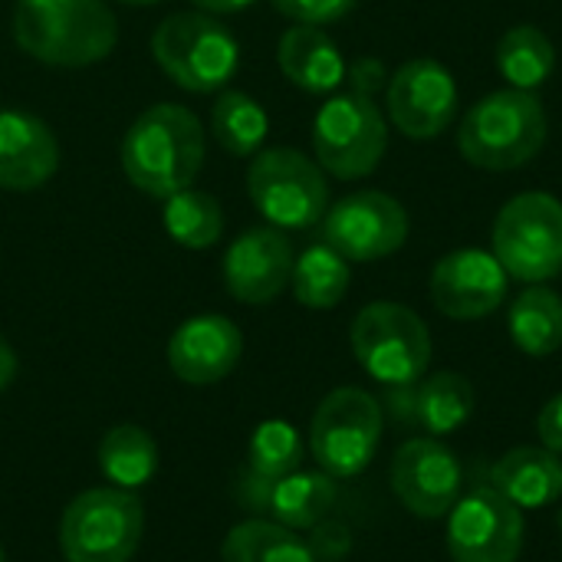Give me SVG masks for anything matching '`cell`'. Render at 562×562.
Masks as SVG:
<instances>
[{
	"label": "cell",
	"mask_w": 562,
	"mask_h": 562,
	"mask_svg": "<svg viewBox=\"0 0 562 562\" xmlns=\"http://www.w3.org/2000/svg\"><path fill=\"white\" fill-rule=\"evenodd\" d=\"M211 135L227 155L254 158L270 135L267 109L240 89H221L217 102L211 105Z\"/></svg>",
	"instance_id": "cell-25"
},
{
	"label": "cell",
	"mask_w": 562,
	"mask_h": 562,
	"mask_svg": "<svg viewBox=\"0 0 562 562\" xmlns=\"http://www.w3.org/2000/svg\"><path fill=\"white\" fill-rule=\"evenodd\" d=\"M59 168V142L53 128L20 109H0V188L36 191Z\"/></svg>",
	"instance_id": "cell-18"
},
{
	"label": "cell",
	"mask_w": 562,
	"mask_h": 562,
	"mask_svg": "<svg viewBox=\"0 0 562 562\" xmlns=\"http://www.w3.org/2000/svg\"><path fill=\"white\" fill-rule=\"evenodd\" d=\"M99 471L112 487L135 491L158 471V445L138 425H119L99 441Z\"/></svg>",
	"instance_id": "cell-27"
},
{
	"label": "cell",
	"mask_w": 562,
	"mask_h": 562,
	"mask_svg": "<svg viewBox=\"0 0 562 562\" xmlns=\"http://www.w3.org/2000/svg\"><path fill=\"white\" fill-rule=\"evenodd\" d=\"M382 441V405L366 389L346 385L329 392L310 425V451L323 474H362Z\"/></svg>",
	"instance_id": "cell-10"
},
{
	"label": "cell",
	"mask_w": 562,
	"mask_h": 562,
	"mask_svg": "<svg viewBox=\"0 0 562 562\" xmlns=\"http://www.w3.org/2000/svg\"><path fill=\"white\" fill-rule=\"evenodd\" d=\"M385 105L392 125L415 142L438 138L458 119L461 95L458 82L438 59L418 56L402 63L385 86Z\"/></svg>",
	"instance_id": "cell-12"
},
{
	"label": "cell",
	"mask_w": 562,
	"mask_h": 562,
	"mask_svg": "<svg viewBox=\"0 0 562 562\" xmlns=\"http://www.w3.org/2000/svg\"><path fill=\"white\" fill-rule=\"evenodd\" d=\"M510 339L520 352L543 359L562 346V296L543 283H530L510 306Z\"/></svg>",
	"instance_id": "cell-22"
},
{
	"label": "cell",
	"mask_w": 562,
	"mask_h": 562,
	"mask_svg": "<svg viewBox=\"0 0 562 562\" xmlns=\"http://www.w3.org/2000/svg\"><path fill=\"white\" fill-rule=\"evenodd\" d=\"M13 40L36 63L82 69L115 49L119 23L105 0H16Z\"/></svg>",
	"instance_id": "cell-2"
},
{
	"label": "cell",
	"mask_w": 562,
	"mask_h": 562,
	"mask_svg": "<svg viewBox=\"0 0 562 562\" xmlns=\"http://www.w3.org/2000/svg\"><path fill=\"white\" fill-rule=\"evenodd\" d=\"M145 530L142 501L122 487L82 491L59 520V550L66 562H128Z\"/></svg>",
	"instance_id": "cell-8"
},
{
	"label": "cell",
	"mask_w": 562,
	"mask_h": 562,
	"mask_svg": "<svg viewBox=\"0 0 562 562\" xmlns=\"http://www.w3.org/2000/svg\"><path fill=\"white\" fill-rule=\"evenodd\" d=\"M244 352V336L234 319L201 313L181 323L168 342V366L188 385H214L227 379Z\"/></svg>",
	"instance_id": "cell-17"
},
{
	"label": "cell",
	"mask_w": 562,
	"mask_h": 562,
	"mask_svg": "<svg viewBox=\"0 0 562 562\" xmlns=\"http://www.w3.org/2000/svg\"><path fill=\"white\" fill-rule=\"evenodd\" d=\"M204 151L207 138L201 119L178 102H158L128 125L119 161L142 194L168 201L194 184L204 168Z\"/></svg>",
	"instance_id": "cell-1"
},
{
	"label": "cell",
	"mask_w": 562,
	"mask_h": 562,
	"mask_svg": "<svg viewBox=\"0 0 562 562\" xmlns=\"http://www.w3.org/2000/svg\"><path fill=\"white\" fill-rule=\"evenodd\" d=\"M277 63L280 72L310 95L336 92L349 69L336 40L323 26H306V23H296L280 36Z\"/></svg>",
	"instance_id": "cell-19"
},
{
	"label": "cell",
	"mask_w": 562,
	"mask_h": 562,
	"mask_svg": "<svg viewBox=\"0 0 562 562\" xmlns=\"http://www.w3.org/2000/svg\"><path fill=\"white\" fill-rule=\"evenodd\" d=\"M491 487L520 510H540L562 497V461L547 448H514L494 471Z\"/></svg>",
	"instance_id": "cell-20"
},
{
	"label": "cell",
	"mask_w": 562,
	"mask_h": 562,
	"mask_svg": "<svg viewBox=\"0 0 562 562\" xmlns=\"http://www.w3.org/2000/svg\"><path fill=\"white\" fill-rule=\"evenodd\" d=\"M389 148V125L375 99L339 92L326 99L313 119V151L326 175L339 181L369 178Z\"/></svg>",
	"instance_id": "cell-9"
},
{
	"label": "cell",
	"mask_w": 562,
	"mask_h": 562,
	"mask_svg": "<svg viewBox=\"0 0 562 562\" xmlns=\"http://www.w3.org/2000/svg\"><path fill=\"white\" fill-rule=\"evenodd\" d=\"M349 280H352L349 260L336 254L329 244H313L293 260L290 290L296 303H303L306 310H333L346 300Z\"/></svg>",
	"instance_id": "cell-26"
},
{
	"label": "cell",
	"mask_w": 562,
	"mask_h": 562,
	"mask_svg": "<svg viewBox=\"0 0 562 562\" xmlns=\"http://www.w3.org/2000/svg\"><path fill=\"white\" fill-rule=\"evenodd\" d=\"M0 562H7V557H3V550H0Z\"/></svg>",
	"instance_id": "cell-37"
},
{
	"label": "cell",
	"mask_w": 562,
	"mask_h": 562,
	"mask_svg": "<svg viewBox=\"0 0 562 562\" xmlns=\"http://www.w3.org/2000/svg\"><path fill=\"white\" fill-rule=\"evenodd\" d=\"M507 270L491 250L481 247H461L445 254L428 280L431 303L448 316L461 323H474L501 310L507 300Z\"/></svg>",
	"instance_id": "cell-14"
},
{
	"label": "cell",
	"mask_w": 562,
	"mask_h": 562,
	"mask_svg": "<svg viewBox=\"0 0 562 562\" xmlns=\"http://www.w3.org/2000/svg\"><path fill=\"white\" fill-rule=\"evenodd\" d=\"M346 79H349V89H352V92L369 95V99H375V95L389 86V72H385L382 59H375V56L356 59V63L346 69Z\"/></svg>",
	"instance_id": "cell-32"
},
{
	"label": "cell",
	"mask_w": 562,
	"mask_h": 562,
	"mask_svg": "<svg viewBox=\"0 0 562 562\" xmlns=\"http://www.w3.org/2000/svg\"><path fill=\"white\" fill-rule=\"evenodd\" d=\"M119 3H128V7H151V3H158V0H119Z\"/></svg>",
	"instance_id": "cell-36"
},
{
	"label": "cell",
	"mask_w": 562,
	"mask_h": 562,
	"mask_svg": "<svg viewBox=\"0 0 562 562\" xmlns=\"http://www.w3.org/2000/svg\"><path fill=\"white\" fill-rule=\"evenodd\" d=\"M524 530L520 507L494 487H477L451 507L448 550L454 562H517Z\"/></svg>",
	"instance_id": "cell-13"
},
{
	"label": "cell",
	"mask_w": 562,
	"mask_h": 562,
	"mask_svg": "<svg viewBox=\"0 0 562 562\" xmlns=\"http://www.w3.org/2000/svg\"><path fill=\"white\" fill-rule=\"evenodd\" d=\"M392 491L408 514L438 520L461 497V464L438 438H412L395 451Z\"/></svg>",
	"instance_id": "cell-15"
},
{
	"label": "cell",
	"mask_w": 562,
	"mask_h": 562,
	"mask_svg": "<svg viewBox=\"0 0 562 562\" xmlns=\"http://www.w3.org/2000/svg\"><path fill=\"white\" fill-rule=\"evenodd\" d=\"M293 244L280 227H250L224 254V286L247 306L273 303L293 277Z\"/></svg>",
	"instance_id": "cell-16"
},
{
	"label": "cell",
	"mask_w": 562,
	"mask_h": 562,
	"mask_svg": "<svg viewBox=\"0 0 562 562\" xmlns=\"http://www.w3.org/2000/svg\"><path fill=\"white\" fill-rule=\"evenodd\" d=\"M501 76L510 82V89L537 92L557 69V49L550 36L533 26V23H517L510 26L494 49Z\"/></svg>",
	"instance_id": "cell-23"
},
{
	"label": "cell",
	"mask_w": 562,
	"mask_h": 562,
	"mask_svg": "<svg viewBox=\"0 0 562 562\" xmlns=\"http://www.w3.org/2000/svg\"><path fill=\"white\" fill-rule=\"evenodd\" d=\"M13 379H16V356H13L10 342L0 336V392H3Z\"/></svg>",
	"instance_id": "cell-35"
},
{
	"label": "cell",
	"mask_w": 562,
	"mask_h": 562,
	"mask_svg": "<svg viewBox=\"0 0 562 562\" xmlns=\"http://www.w3.org/2000/svg\"><path fill=\"white\" fill-rule=\"evenodd\" d=\"M151 59L175 86L207 95L227 89L237 76L240 43L217 16L201 10H181L155 26Z\"/></svg>",
	"instance_id": "cell-4"
},
{
	"label": "cell",
	"mask_w": 562,
	"mask_h": 562,
	"mask_svg": "<svg viewBox=\"0 0 562 562\" xmlns=\"http://www.w3.org/2000/svg\"><path fill=\"white\" fill-rule=\"evenodd\" d=\"M352 352L382 385L402 389L425 379L431 366V333L425 319L402 303H369L352 319Z\"/></svg>",
	"instance_id": "cell-6"
},
{
	"label": "cell",
	"mask_w": 562,
	"mask_h": 562,
	"mask_svg": "<svg viewBox=\"0 0 562 562\" xmlns=\"http://www.w3.org/2000/svg\"><path fill=\"white\" fill-rule=\"evenodd\" d=\"M194 10L211 13V16H227V13H240L247 7H254L257 0H191Z\"/></svg>",
	"instance_id": "cell-34"
},
{
	"label": "cell",
	"mask_w": 562,
	"mask_h": 562,
	"mask_svg": "<svg viewBox=\"0 0 562 562\" xmlns=\"http://www.w3.org/2000/svg\"><path fill=\"white\" fill-rule=\"evenodd\" d=\"M547 128V109L537 92L497 89L464 112L458 151L481 171H514L543 151Z\"/></svg>",
	"instance_id": "cell-3"
},
{
	"label": "cell",
	"mask_w": 562,
	"mask_h": 562,
	"mask_svg": "<svg viewBox=\"0 0 562 562\" xmlns=\"http://www.w3.org/2000/svg\"><path fill=\"white\" fill-rule=\"evenodd\" d=\"M247 194L280 231H306L329 211V181L319 161L296 148H263L247 168Z\"/></svg>",
	"instance_id": "cell-5"
},
{
	"label": "cell",
	"mask_w": 562,
	"mask_h": 562,
	"mask_svg": "<svg viewBox=\"0 0 562 562\" xmlns=\"http://www.w3.org/2000/svg\"><path fill=\"white\" fill-rule=\"evenodd\" d=\"M221 562H316V553L277 520H244L224 537Z\"/></svg>",
	"instance_id": "cell-28"
},
{
	"label": "cell",
	"mask_w": 562,
	"mask_h": 562,
	"mask_svg": "<svg viewBox=\"0 0 562 562\" xmlns=\"http://www.w3.org/2000/svg\"><path fill=\"white\" fill-rule=\"evenodd\" d=\"M333 504H336V481L329 474L293 471L273 484L267 510L277 517V524L290 530H313L329 517Z\"/></svg>",
	"instance_id": "cell-24"
},
{
	"label": "cell",
	"mask_w": 562,
	"mask_h": 562,
	"mask_svg": "<svg viewBox=\"0 0 562 562\" xmlns=\"http://www.w3.org/2000/svg\"><path fill=\"white\" fill-rule=\"evenodd\" d=\"M165 231L175 244L188 250H207L224 234V211L221 201L207 191L184 188L165 201Z\"/></svg>",
	"instance_id": "cell-29"
},
{
	"label": "cell",
	"mask_w": 562,
	"mask_h": 562,
	"mask_svg": "<svg viewBox=\"0 0 562 562\" xmlns=\"http://www.w3.org/2000/svg\"><path fill=\"white\" fill-rule=\"evenodd\" d=\"M537 435H540L547 451L562 454V392L543 405V412L537 418Z\"/></svg>",
	"instance_id": "cell-33"
},
{
	"label": "cell",
	"mask_w": 562,
	"mask_h": 562,
	"mask_svg": "<svg viewBox=\"0 0 562 562\" xmlns=\"http://www.w3.org/2000/svg\"><path fill=\"white\" fill-rule=\"evenodd\" d=\"M250 471L270 484L283 481L286 474L300 471L303 461V441L296 435L293 425L286 422H263L254 438H250V451H247Z\"/></svg>",
	"instance_id": "cell-30"
},
{
	"label": "cell",
	"mask_w": 562,
	"mask_h": 562,
	"mask_svg": "<svg viewBox=\"0 0 562 562\" xmlns=\"http://www.w3.org/2000/svg\"><path fill=\"white\" fill-rule=\"evenodd\" d=\"M408 415L431 435H451L474 415V389L461 372H435L415 385H402Z\"/></svg>",
	"instance_id": "cell-21"
},
{
	"label": "cell",
	"mask_w": 562,
	"mask_h": 562,
	"mask_svg": "<svg viewBox=\"0 0 562 562\" xmlns=\"http://www.w3.org/2000/svg\"><path fill=\"white\" fill-rule=\"evenodd\" d=\"M359 0H273V7L293 20V23H306V26H326L336 23L342 16H349L356 10Z\"/></svg>",
	"instance_id": "cell-31"
},
{
	"label": "cell",
	"mask_w": 562,
	"mask_h": 562,
	"mask_svg": "<svg viewBox=\"0 0 562 562\" xmlns=\"http://www.w3.org/2000/svg\"><path fill=\"white\" fill-rule=\"evenodd\" d=\"M408 231L412 221L405 204L385 191L346 194L319 221L323 244H329L349 263H372L392 257L405 247Z\"/></svg>",
	"instance_id": "cell-11"
},
{
	"label": "cell",
	"mask_w": 562,
	"mask_h": 562,
	"mask_svg": "<svg viewBox=\"0 0 562 562\" xmlns=\"http://www.w3.org/2000/svg\"><path fill=\"white\" fill-rule=\"evenodd\" d=\"M494 257L520 283H547L562 273V201L547 191L510 198L494 221Z\"/></svg>",
	"instance_id": "cell-7"
}]
</instances>
